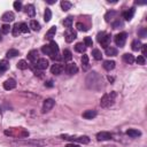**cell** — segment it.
Returning a JSON list of instances; mask_svg holds the SVG:
<instances>
[{
    "instance_id": "1",
    "label": "cell",
    "mask_w": 147,
    "mask_h": 147,
    "mask_svg": "<svg viewBox=\"0 0 147 147\" xmlns=\"http://www.w3.org/2000/svg\"><path fill=\"white\" fill-rule=\"evenodd\" d=\"M86 84H87V87L92 90H100L102 86V78L98 72L92 71L91 74H88L86 78Z\"/></svg>"
},
{
    "instance_id": "2",
    "label": "cell",
    "mask_w": 147,
    "mask_h": 147,
    "mask_svg": "<svg viewBox=\"0 0 147 147\" xmlns=\"http://www.w3.org/2000/svg\"><path fill=\"white\" fill-rule=\"evenodd\" d=\"M116 95H117L116 92H110V93H106V94H103L102 98H101V100H100V105H101V107H103V108H108V107L113 106L114 102H115V98H116Z\"/></svg>"
},
{
    "instance_id": "3",
    "label": "cell",
    "mask_w": 147,
    "mask_h": 147,
    "mask_svg": "<svg viewBox=\"0 0 147 147\" xmlns=\"http://www.w3.org/2000/svg\"><path fill=\"white\" fill-rule=\"evenodd\" d=\"M61 138L62 139H65V140L79 142V144H88L90 142V138L87 136H69V134H62Z\"/></svg>"
},
{
    "instance_id": "4",
    "label": "cell",
    "mask_w": 147,
    "mask_h": 147,
    "mask_svg": "<svg viewBox=\"0 0 147 147\" xmlns=\"http://www.w3.org/2000/svg\"><path fill=\"white\" fill-rule=\"evenodd\" d=\"M126 38H127V34L125 32H121L115 36V44L119 47H123L125 45V41H126Z\"/></svg>"
},
{
    "instance_id": "5",
    "label": "cell",
    "mask_w": 147,
    "mask_h": 147,
    "mask_svg": "<svg viewBox=\"0 0 147 147\" xmlns=\"http://www.w3.org/2000/svg\"><path fill=\"white\" fill-rule=\"evenodd\" d=\"M64 70H65V72H67L68 75H75V74H77V71H78V67H77V64H76L75 62H70V63H68V64L65 65Z\"/></svg>"
},
{
    "instance_id": "6",
    "label": "cell",
    "mask_w": 147,
    "mask_h": 147,
    "mask_svg": "<svg viewBox=\"0 0 147 147\" xmlns=\"http://www.w3.org/2000/svg\"><path fill=\"white\" fill-rule=\"evenodd\" d=\"M54 105H55V101L53 100V99H46L45 101H44V103H42V113H47V111H49L53 107H54Z\"/></svg>"
},
{
    "instance_id": "7",
    "label": "cell",
    "mask_w": 147,
    "mask_h": 147,
    "mask_svg": "<svg viewBox=\"0 0 147 147\" xmlns=\"http://www.w3.org/2000/svg\"><path fill=\"white\" fill-rule=\"evenodd\" d=\"M64 38H65V41H67V42H71V41H74V39L77 38V33H76V31H74V30L68 29V30L65 31V33H64Z\"/></svg>"
},
{
    "instance_id": "8",
    "label": "cell",
    "mask_w": 147,
    "mask_h": 147,
    "mask_svg": "<svg viewBox=\"0 0 147 147\" xmlns=\"http://www.w3.org/2000/svg\"><path fill=\"white\" fill-rule=\"evenodd\" d=\"M48 60H46V59H38V61L36 62V67H37V69H39V70H45V69H47L48 68Z\"/></svg>"
},
{
    "instance_id": "9",
    "label": "cell",
    "mask_w": 147,
    "mask_h": 147,
    "mask_svg": "<svg viewBox=\"0 0 147 147\" xmlns=\"http://www.w3.org/2000/svg\"><path fill=\"white\" fill-rule=\"evenodd\" d=\"M63 70H64V67L60 63H55L51 67V72L54 74V75H60V74H62Z\"/></svg>"
},
{
    "instance_id": "10",
    "label": "cell",
    "mask_w": 147,
    "mask_h": 147,
    "mask_svg": "<svg viewBox=\"0 0 147 147\" xmlns=\"http://www.w3.org/2000/svg\"><path fill=\"white\" fill-rule=\"evenodd\" d=\"M15 87H16V82H15V79H13V78H9V79H7V80L3 83V88L7 90V91H10V90H13V88H15Z\"/></svg>"
},
{
    "instance_id": "11",
    "label": "cell",
    "mask_w": 147,
    "mask_h": 147,
    "mask_svg": "<svg viewBox=\"0 0 147 147\" xmlns=\"http://www.w3.org/2000/svg\"><path fill=\"white\" fill-rule=\"evenodd\" d=\"M111 138V134L109 132H106V131H101L96 134V139L99 141H105V140H109Z\"/></svg>"
},
{
    "instance_id": "12",
    "label": "cell",
    "mask_w": 147,
    "mask_h": 147,
    "mask_svg": "<svg viewBox=\"0 0 147 147\" xmlns=\"http://www.w3.org/2000/svg\"><path fill=\"white\" fill-rule=\"evenodd\" d=\"M134 8L132 7V8H130V9H127V10H125V11H123V14H122V16H123V18L124 20H126V21H130L132 17H133V15H134Z\"/></svg>"
},
{
    "instance_id": "13",
    "label": "cell",
    "mask_w": 147,
    "mask_h": 147,
    "mask_svg": "<svg viewBox=\"0 0 147 147\" xmlns=\"http://www.w3.org/2000/svg\"><path fill=\"white\" fill-rule=\"evenodd\" d=\"M95 116H96V110H94V109H88V110H85L83 113V117L86 119H92Z\"/></svg>"
},
{
    "instance_id": "14",
    "label": "cell",
    "mask_w": 147,
    "mask_h": 147,
    "mask_svg": "<svg viewBox=\"0 0 147 147\" xmlns=\"http://www.w3.org/2000/svg\"><path fill=\"white\" fill-rule=\"evenodd\" d=\"M14 18H15V16H14V14H13L11 11H6V13H3L2 16H1V20H2L3 22H13Z\"/></svg>"
},
{
    "instance_id": "15",
    "label": "cell",
    "mask_w": 147,
    "mask_h": 147,
    "mask_svg": "<svg viewBox=\"0 0 147 147\" xmlns=\"http://www.w3.org/2000/svg\"><path fill=\"white\" fill-rule=\"evenodd\" d=\"M99 42L101 44V46L102 47H108L109 46V44H110V34H108V33H106L100 40H99Z\"/></svg>"
},
{
    "instance_id": "16",
    "label": "cell",
    "mask_w": 147,
    "mask_h": 147,
    "mask_svg": "<svg viewBox=\"0 0 147 147\" xmlns=\"http://www.w3.org/2000/svg\"><path fill=\"white\" fill-rule=\"evenodd\" d=\"M28 59H29L31 62L36 63V62L38 61V51H37V49H32V51H30L29 54H28Z\"/></svg>"
},
{
    "instance_id": "17",
    "label": "cell",
    "mask_w": 147,
    "mask_h": 147,
    "mask_svg": "<svg viewBox=\"0 0 147 147\" xmlns=\"http://www.w3.org/2000/svg\"><path fill=\"white\" fill-rule=\"evenodd\" d=\"M25 13H26V15L28 16H30V17H33L34 15H36V9H34V6L33 5H26L25 6Z\"/></svg>"
},
{
    "instance_id": "18",
    "label": "cell",
    "mask_w": 147,
    "mask_h": 147,
    "mask_svg": "<svg viewBox=\"0 0 147 147\" xmlns=\"http://www.w3.org/2000/svg\"><path fill=\"white\" fill-rule=\"evenodd\" d=\"M115 61L113 60H107V61H103V68L107 70V71H110L115 68Z\"/></svg>"
},
{
    "instance_id": "19",
    "label": "cell",
    "mask_w": 147,
    "mask_h": 147,
    "mask_svg": "<svg viewBox=\"0 0 147 147\" xmlns=\"http://www.w3.org/2000/svg\"><path fill=\"white\" fill-rule=\"evenodd\" d=\"M126 134L129 137H131V138H137V137H140L141 136V132L139 130H137V129H129L126 131Z\"/></svg>"
},
{
    "instance_id": "20",
    "label": "cell",
    "mask_w": 147,
    "mask_h": 147,
    "mask_svg": "<svg viewBox=\"0 0 147 147\" xmlns=\"http://www.w3.org/2000/svg\"><path fill=\"white\" fill-rule=\"evenodd\" d=\"M123 61L125 63H127V64H132L134 62V56L132 54H130V53H125L123 55Z\"/></svg>"
},
{
    "instance_id": "21",
    "label": "cell",
    "mask_w": 147,
    "mask_h": 147,
    "mask_svg": "<svg viewBox=\"0 0 147 147\" xmlns=\"http://www.w3.org/2000/svg\"><path fill=\"white\" fill-rule=\"evenodd\" d=\"M106 55H108V56H115V55H117V48H115L113 46L106 47Z\"/></svg>"
},
{
    "instance_id": "22",
    "label": "cell",
    "mask_w": 147,
    "mask_h": 147,
    "mask_svg": "<svg viewBox=\"0 0 147 147\" xmlns=\"http://www.w3.org/2000/svg\"><path fill=\"white\" fill-rule=\"evenodd\" d=\"M82 67H83V70H87L90 68V63H88V56L86 54H84L82 56Z\"/></svg>"
},
{
    "instance_id": "23",
    "label": "cell",
    "mask_w": 147,
    "mask_h": 147,
    "mask_svg": "<svg viewBox=\"0 0 147 147\" xmlns=\"http://www.w3.org/2000/svg\"><path fill=\"white\" fill-rule=\"evenodd\" d=\"M9 68V63L7 60H0V74L5 72L6 70H8Z\"/></svg>"
},
{
    "instance_id": "24",
    "label": "cell",
    "mask_w": 147,
    "mask_h": 147,
    "mask_svg": "<svg viewBox=\"0 0 147 147\" xmlns=\"http://www.w3.org/2000/svg\"><path fill=\"white\" fill-rule=\"evenodd\" d=\"M55 33H56V28H55V26H52V28H49V30L46 32L45 37H46L47 39H53V37H55Z\"/></svg>"
},
{
    "instance_id": "25",
    "label": "cell",
    "mask_w": 147,
    "mask_h": 147,
    "mask_svg": "<svg viewBox=\"0 0 147 147\" xmlns=\"http://www.w3.org/2000/svg\"><path fill=\"white\" fill-rule=\"evenodd\" d=\"M62 59L64 61H70L72 59V53L69 51V49H64L63 53H62Z\"/></svg>"
},
{
    "instance_id": "26",
    "label": "cell",
    "mask_w": 147,
    "mask_h": 147,
    "mask_svg": "<svg viewBox=\"0 0 147 147\" xmlns=\"http://www.w3.org/2000/svg\"><path fill=\"white\" fill-rule=\"evenodd\" d=\"M116 11L115 10H110V11H108L106 15H105V20H106V22H110V21H113V18L116 16Z\"/></svg>"
},
{
    "instance_id": "27",
    "label": "cell",
    "mask_w": 147,
    "mask_h": 147,
    "mask_svg": "<svg viewBox=\"0 0 147 147\" xmlns=\"http://www.w3.org/2000/svg\"><path fill=\"white\" fill-rule=\"evenodd\" d=\"M30 28H31L33 31H39V30H40V24H39V22H37L36 20H31V21H30Z\"/></svg>"
},
{
    "instance_id": "28",
    "label": "cell",
    "mask_w": 147,
    "mask_h": 147,
    "mask_svg": "<svg viewBox=\"0 0 147 147\" xmlns=\"http://www.w3.org/2000/svg\"><path fill=\"white\" fill-rule=\"evenodd\" d=\"M141 41L140 40H138V39H136V40H133L132 41V44H131V47H132V49L133 51H139L140 48H141Z\"/></svg>"
},
{
    "instance_id": "29",
    "label": "cell",
    "mask_w": 147,
    "mask_h": 147,
    "mask_svg": "<svg viewBox=\"0 0 147 147\" xmlns=\"http://www.w3.org/2000/svg\"><path fill=\"white\" fill-rule=\"evenodd\" d=\"M75 49H76L77 52H79V53H85V51H86V46H85L83 42H77L76 46H75Z\"/></svg>"
},
{
    "instance_id": "30",
    "label": "cell",
    "mask_w": 147,
    "mask_h": 147,
    "mask_svg": "<svg viewBox=\"0 0 147 147\" xmlns=\"http://www.w3.org/2000/svg\"><path fill=\"white\" fill-rule=\"evenodd\" d=\"M92 55H93V57L95 59V60H101L102 59V53L100 52V49H98V48H94L93 51H92Z\"/></svg>"
},
{
    "instance_id": "31",
    "label": "cell",
    "mask_w": 147,
    "mask_h": 147,
    "mask_svg": "<svg viewBox=\"0 0 147 147\" xmlns=\"http://www.w3.org/2000/svg\"><path fill=\"white\" fill-rule=\"evenodd\" d=\"M71 6H72V3L71 2H69V1H61V8H62V10H64V11H67V10H69L70 8H71Z\"/></svg>"
},
{
    "instance_id": "32",
    "label": "cell",
    "mask_w": 147,
    "mask_h": 147,
    "mask_svg": "<svg viewBox=\"0 0 147 147\" xmlns=\"http://www.w3.org/2000/svg\"><path fill=\"white\" fill-rule=\"evenodd\" d=\"M71 24H72V16L65 17L64 21H63V25H64L67 29H70V28H71Z\"/></svg>"
},
{
    "instance_id": "33",
    "label": "cell",
    "mask_w": 147,
    "mask_h": 147,
    "mask_svg": "<svg viewBox=\"0 0 147 147\" xmlns=\"http://www.w3.org/2000/svg\"><path fill=\"white\" fill-rule=\"evenodd\" d=\"M11 33H13V36H14V37H17V36L21 33V29H20V24H18V23L14 24L13 30H11Z\"/></svg>"
},
{
    "instance_id": "34",
    "label": "cell",
    "mask_w": 147,
    "mask_h": 147,
    "mask_svg": "<svg viewBox=\"0 0 147 147\" xmlns=\"http://www.w3.org/2000/svg\"><path fill=\"white\" fill-rule=\"evenodd\" d=\"M51 18H52V11H51L49 8H46L45 14H44V20H45V22H49Z\"/></svg>"
},
{
    "instance_id": "35",
    "label": "cell",
    "mask_w": 147,
    "mask_h": 147,
    "mask_svg": "<svg viewBox=\"0 0 147 147\" xmlns=\"http://www.w3.org/2000/svg\"><path fill=\"white\" fill-rule=\"evenodd\" d=\"M123 26H124V23H123V21L119 20V18L113 22V28H114V29H121V28H123Z\"/></svg>"
},
{
    "instance_id": "36",
    "label": "cell",
    "mask_w": 147,
    "mask_h": 147,
    "mask_svg": "<svg viewBox=\"0 0 147 147\" xmlns=\"http://www.w3.org/2000/svg\"><path fill=\"white\" fill-rule=\"evenodd\" d=\"M20 53H18V51L17 49H15V48H10L8 52H7V57H15V56H17Z\"/></svg>"
},
{
    "instance_id": "37",
    "label": "cell",
    "mask_w": 147,
    "mask_h": 147,
    "mask_svg": "<svg viewBox=\"0 0 147 147\" xmlns=\"http://www.w3.org/2000/svg\"><path fill=\"white\" fill-rule=\"evenodd\" d=\"M17 68L21 69V70H25V69L28 68V63H26V61H25V60H21V61L17 63Z\"/></svg>"
},
{
    "instance_id": "38",
    "label": "cell",
    "mask_w": 147,
    "mask_h": 147,
    "mask_svg": "<svg viewBox=\"0 0 147 147\" xmlns=\"http://www.w3.org/2000/svg\"><path fill=\"white\" fill-rule=\"evenodd\" d=\"M138 36L140 38H146L147 37V29L146 28H141L138 30Z\"/></svg>"
},
{
    "instance_id": "39",
    "label": "cell",
    "mask_w": 147,
    "mask_h": 147,
    "mask_svg": "<svg viewBox=\"0 0 147 147\" xmlns=\"http://www.w3.org/2000/svg\"><path fill=\"white\" fill-rule=\"evenodd\" d=\"M41 52H42L44 54H46V55H49V56H51V54H52L51 48H49V45H45V46H42V47H41Z\"/></svg>"
},
{
    "instance_id": "40",
    "label": "cell",
    "mask_w": 147,
    "mask_h": 147,
    "mask_svg": "<svg viewBox=\"0 0 147 147\" xmlns=\"http://www.w3.org/2000/svg\"><path fill=\"white\" fill-rule=\"evenodd\" d=\"M20 29H21V32H23V33L29 32V28H28L26 23H20Z\"/></svg>"
},
{
    "instance_id": "41",
    "label": "cell",
    "mask_w": 147,
    "mask_h": 147,
    "mask_svg": "<svg viewBox=\"0 0 147 147\" xmlns=\"http://www.w3.org/2000/svg\"><path fill=\"white\" fill-rule=\"evenodd\" d=\"M76 28H77V30H79V31H87V28L85 26V24H83V23H80V22H77V23H76Z\"/></svg>"
},
{
    "instance_id": "42",
    "label": "cell",
    "mask_w": 147,
    "mask_h": 147,
    "mask_svg": "<svg viewBox=\"0 0 147 147\" xmlns=\"http://www.w3.org/2000/svg\"><path fill=\"white\" fill-rule=\"evenodd\" d=\"M84 45H85L86 47H88V46H92V45H93V41H92V39H91L90 37H85V38H84Z\"/></svg>"
},
{
    "instance_id": "43",
    "label": "cell",
    "mask_w": 147,
    "mask_h": 147,
    "mask_svg": "<svg viewBox=\"0 0 147 147\" xmlns=\"http://www.w3.org/2000/svg\"><path fill=\"white\" fill-rule=\"evenodd\" d=\"M13 5H14V8H15L17 11H20V10L22 9V2H21V1H15Z\"/></svg>"
},
{
    "instance_id": "44",
    "label": "cell",
    "mask_w": 147,
    "mask_h": 147,
    "mask_svg": "<svg viewBox=\"0 0 147 147\" xmlns=\"http://www.w3.org/2000/svg\"><path fill=\"white\" fill-rule=\"evenodd\" d=\"M9 30H10L9 24H3V25L1 26V31H2V33H8Z\"/></svg>"
},
{
    "instance_id": "45",
    "label": "cell",
    "mask_w": 147,
    "mask_h": 147,
    "mask_svg": "<svg viewBox=\"0 0 147 147\" xmlns=\"http://www.w3.org/2000/svg\"><path fill=\"white\" fill-rule=\"evenodd\" d=\"M136 61H137V63H138V64H141V65H142V64H145V62H146V60H145V57H144L142 55H139V56L137 57V60H136Z\"/></svg>"
},
{
    "instance_id": "46",
    "label": "cell",
    "mask_w": 147,
    "mask_h": 147,
    "mask_svg": "<svg viewBox=\"0 0 147 147\" xmlns=\"http://www.w3.org/2000/svg\"><path fill=\"white\" fill-rule=\"evenodd\" d=\"M141 49H142V56L145 57V55L147 54V45L146 44H142L141 45Z\"/></svg>"
},
{
    "instance_id": "47",
    "label": "cell",
    "mask_w": 147,
    "mask_h": 147,
    "mask_svg": "<svg viewBox=\"0 0 147 147\" xmlns=\"http://www.w3.org/2000/svg\"><path fill=\"white\" fill-rule=\"evenodd\" d=\"M105 34H106V32H103V31H102V32H99V33H98V36H96V39H98V41H99V40H100V39H101V38H102Z\"/></svg>"
},
{
    "instance_id": "48",
    "label": "cell",
    "mask_w": 147,
    "mask_h": 147,
    "mask_svg": "<svg viewBox=\"0 0 147 147\" xmlns=\"http://www.w3.org/2000/svg\"><path fill=\"white\" fill-rule=\"evenodd\" d=\"M45 86H47V87H52V86H53V82H52V80L46 82V83H45Z\"/></svg>"
},
{
    "instance_id": "49",
    "label": "cell",
    "mask_w": 147,
    "mask_h": 147,
    "mask_svg": "<svg viewBox=\"0 0 147 147\" xmlns=\"http://www.w3.org/2000/svg\"><path fill=\"white\" fill-rule=\"evenodd\" d=\"M65 147H78V145H75V144H69V145H67Z\"/></svg>"
},
{
    "instance_id": "50",
    "label": "cell",
    "mask_w": 147,
    "mask_h": 147,
    "mask_svg": "<svg viewBox=\"0 0 147 147\" xmlns=\"http://www.w3.org/2000/svg\"><path fill=\"white\" fill-rule=\"evenodd\" d=\"M47 2H48V3H54V2H55V1H54V0H48V1H47Z\"/></svg>"
},
{
    "instance_id": "51",
    "label": "cell",
    "mask_w": 147,
    "mask_h": 147,
    "mask_svg": "<svg viewBox=\"0 0 147 147\" xmlns=\"http://www.w3.org/2000/svg\"><path fill=\"white\" fill-rule=\"evenodd\" d=\"M108 80H110V82H113V80H114V78H113V77H109V76H108Z\"/></svg>"
},
{
    "instance_id": "52",
    "label": "cell",
    "mask_w": 147,
    "mask_h": 147,
    "mask_svg": "<svg viewBox=\"0 0 147 147\" xmlns=\"http://www.w3.org/2000/svg\"><path fill=\"white\" fill-rule=\"evenodd\" d=\"M0 41H1V36H0Z\"/></svg>"
}]
</instances>
